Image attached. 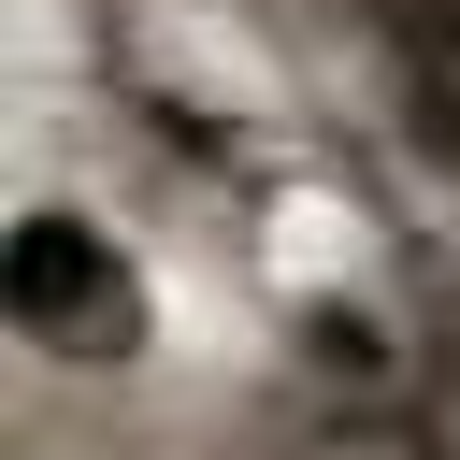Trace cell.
Returning <instances> with one entry per match:
<instances>
[{"mask_svg": "<svg viewBox=\"0 0 460 460\" xmlns=\"http://www.w3.org/2000/svg\"><path fill=\"white\" fill-rule=\"evenodd\" d=\"M0 316H14V345L43 374H129L158 345V288L86 201H29L0 230Z\"/></svg>", "mask_w": 460, "mask_h": 460, "instance_id": "1", "label": "cell"}, {"mask_svg": "<svg viewBox=\"0 0 460 460\" xmlns=\"http://www.w3.org/2000/svg\"><path fill=\"white\" fill-rule=\"evenodd\" d=\"M417 460H460V431H446V446H417Z\"/></svg>", "mask_w": 460, "mask_h": 460, "instance_id": "2", "label": "cell"}]
</instances>
